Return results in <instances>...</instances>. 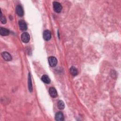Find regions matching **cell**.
Segmentation results:
<instances>
[{
    "label": "cell",
    "instance_id": "7a4b0ae2",
    "mask_svg": "<svg viewBox=\"0 0 121 121\" xmlns=\"http://www.w3.org/2000/svg\"><path fill=\"white\" fill-rule=\"evenodd\" d=\"M21 40L22 41L25 43H27L29 42L30 40V36L28 33L27 32H24L21 35Z\"/></svg>",
    "mask_w": 121,
    "mask_h": 121
},
{
    "label": "cell",
    "instance_id": "9c48e42d",
    "mask_svg": "<svg viewBox=\"0 0 121 121\" xmlns=\"http://www.w3.org/2000/svg\"><path fill=\"white\" fill-rule=\"evenodd\" d=\"M55 120L58 121H62L64 120V116L63 113L61 112H57L55 116Z\"/></svg>",
    "mask_w": 121,
    "mask_h": 121
},
{
    "label": "cell",
    "instance_id": "ba28073f",
    "mask_svg": "<svg viewBox=\"0 0 121 121\" xmlns=\"http://www.w3.org/2000/svg\"><path fill=\"white\" fill-rule=\"evenodd\" d=\"M49 93L50 96L53 98H55L57 96V91L55 88H53V87L50 88L49 90Z\"/></svg>",
    "mask_w": 121,
    "mask_h": 121
},
{
    "label": "cell",
    "instance_id": "8fae6325",
    "mask_svg": "<svg viewBox=\"0 0 121 121\" xmlns=\"http://www.w3.org/2000/svg\"><path fill=\"white\" fill-rule=\"evenodd\" d=\"M41 79H42V80L44 83H45L46 84H49L50 83V82H51V80H50V78L47 75H44L42 77Z\"/></svg>",
    "mask_w": 121,
    "mask_h": 121
},
{
    "label": "cell",
    "instance_id": "5b68a950",
    "mask_svg": "<svg viewBox=\"0 0 121 121\" xmlns=\"http://www.w3.org/2000/svg\"><path fill=\"white\" fill-rule=\"evenodd\" d=\"M2 56L3 58L6 61H11L12 60V57L11 55L8 52H3L2 53Z\"/></svg>",
    "mask_w": 121,
    "mask_h": 121
},
{
    "label": "cell",
    "instance_id": "277c9868",
    "mask_svg": "<svg viewBox=\"0 0 121 121\" xmlns=\"http://www.w3.org/2000/svg\"><path fill=\"white\" fill-rule=\"evenodd\" d=\"M51 33L49 30H46L43 33V37L46 41H48L51 38Z\"/></svg>",
    "mask_w": 121,
    "mask_h": 121
},
{
    "label": "cell",
    "instance_id": "7c38bea8",
    "mask_svg": "<svg viewBox=\"0 0 121 121\" xmlns=\"http://www.w3.org/2000/svg\"><path fill=\"white\" fill-rule=\"evenodd\" d=\"M70 74L73 75V76H75L78 75V70L74 66H72L70 70Z\"/></svg>",
    "mask_w": 121,
    "mask_h": 121
},
{
    "label": "cell",
    "instance_id": "3957f363",
    "mask_svg": "<svg viewBox=\"0 0 121 121\" xmlns=\"http://www.w3.org/2000/svg\"><path fill=\"white\" fill-rule=\"evenodd\" d=\"M48 62L50 65L53 67L56 66L57 63V59L53 56H51L48 58Z\"/></svg>",
    "mask_w": 121,
    "mask_h": 121
},
{
    "label": "cell",
    "instance_id": "6da1fadb",
    "mask_svg": "<svg viewBox=\"0 0 121 121\" xmlns=\"http://www.w3.org/2000/svg\"><path fill=\"white\" fill-rule=\"evenodd\" d=\"M53 8L54 11L57 13H60L62 10V5L56 2H54L53 3Z\"/></svg>",
    "mask_w": 121,
    "mask_h": 121
},
{
    "label": "cell",
    "instance_id": "52a82bcc",
    "mask_svg": "<svg viewBox=\"0 0 121 121\" xmlns=\"http://www.w3.org/2000/svg\"><path fill=\"white\" fill-rule=\"evenodd\" d=\"M16 12L17 13V14L20 16V17H22L24 15V12H23V10L22 9V6L20 5H18L17 7H16Z\"/></svg>",
    "mask_w": 121,
    "mask_h": 121
},
{
    "label": "cell",
    "instance_id": "8992f818",
    "mask_svg": "<svg viewBox=\"0 0 121 121\" xmlns=\"http://www.w3.org/2000/svg\"><path fill=\"white\" fill-rule=\"evenodd\" d=\"M19 25L21 30L25 31L27 29V25L26 22L23 20H20L19 21Z\"/></svg>",
    "mask_w": 121,
    "mask_h": 121
},
{
    "label": "cell",
    "instance_id": "5bb4252c",
    "mask_svg": "<svg viewBox=\"0 0 121 121\" xmlns=\"http://www.w3.org/2000/svg\"><path fill=\"white\" fill-rule=\"evenodd\" d=\"M28 88L30 92L32 91V85L31 83V77L30 75V73L29 74V77H28Z\"/></svg>",
    "mask_w": 121,
    "mask_h": 121
},
{
    "label": "cell",
    "instance_id": "30bf717a",
    "mask_svg": "<svg viewBox=\"0 0 121 121\" xmlns=\"http://www.w3.org/2000/svg\"><path fill=\"white\" fill-rule=\"evenodd\" d=\"M10 34V31L5 28L1 27L0 28V34L3 36H6Z\"/></svg>",
    "mask_w": 121,
    "mask_h": 121
},
{
    "label": "cell",
    "instance_id": "4fadbf2b",
    "mask_svg": "<svg viewBox=\"0 0 121 121\" xmlns=\"http://www.w3.org/2000/svg\"><path fill=\"white\" fill-rule=\"evenodd\" d=\"M57 105H58V108L60 110L63 109L64 108V107H65V105H64L63 102L62 101H61V100H60L58 102Z\"/></svg>",
    "mask_w": 121,
    "mask_h": 121
},
{
    "label": "cell",
    "instance_id": "9a60e30c",
    "mask_svg": "<svg viewBox=\"0 0 121 121\" xmlns=\"http://www.w3.org/2000/svg\"><path fill=\"white\" fill-rule=\"evenodd\" d=\"M1 21L2 24H5L6 23V19L5 16H3L2 12H1Z\"/></svg>",
    "mask_w": 121,
    "mask_h": 121
}]
</instances>
